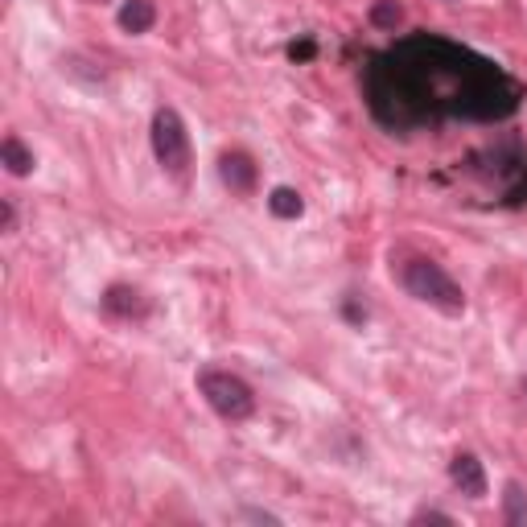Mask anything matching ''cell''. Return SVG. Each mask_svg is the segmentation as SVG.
<instances>
[{"mask_svg": "<svg viewBox=\"0 0 527 527\" xmlns=\"http://www.w3.org/2000/svg\"><path fill=\"white\" fill-rule=\"evenodd\" d=\"M0 165H5L13 178H25V173H33V153L21 145V136H5V140H0Z\"/></svg>", "mask_w": 527, "mask_h": 527, "instance_id": "9c48e42d", "label": "cell"}, {"mask_svg": "<svg viewBox=\"0 0 527 527\" xmlns=\"http://www.w3.org/2000/svg\"><path fill=\"white\" fill-rule=\"evenodd\" d=\"M523 392H527V375H523Z\"/></svg>", "mask_w": 527, "mask_h": 527, "instance_id": "2e32d148", "label": "cell"}, {"mask_svg": "<svg viewBox=\"0 0 527 527\" xmlns=\"http://www.w3.org/2000/svg\"><path fill=\"white\" fill-rule=\"evenodd\" d=\"M289 54H293V58H309V54H313V42H301V46H293Z\"/></svg>", "mask_w": 527, "mask_h": 527, "instance_id": "9a60e30c", "label": "cell"}, {"mask_svg": "<svg viewBox=\"0 0 527 527\" xmlns=\"http://www.w3.org/2000/svg\"><path fill=\"white\" fill-rule=\"evenodd\" d=\"M425 519H433V523H449V515H441V511H416V523H425Z\"/></svg>", "mask_w": 527, "mask_h": 527, "instance_id": "5bb4252c", "label": "cell"}, {"mask_svg": "<svg viewBox=\"0 0 527 527\" xmlns=\"http://www.w3.org/2000/svg\"><path fill=\"white\" fill-rule=\"evenodd\" d=\"M198 392L223 420H248L256 412V392L231 371H219V367L198 371Z\"/></svg>", "mask_w": 527, "mask_h": 527, "instance_id": "3957f363", "label": "cell"}, {"mask_svg": "<svg viewBox=\"0 0 527 527\" xmlns=\"http://www.w3.org/2000/svg\"><path fill=\"white\" fill-rule=\"evenodd\" d=\"M268 210H272L276 219H301L305 202H301V194H297V190L276 186V190H272V198H268Z\"/></svg>", "mask_w": 527, "mask_h": 527, "instance_id": "30bf717a", "label": "cell"}, {"mask_svg": "<svg viewBox=\"0 0 527 527\" xmlns=\"http://www.w3.org/2000/svg\"><path fill=\"white\" fill-rule=\"evenodd\" d=\"M363 91L371 116L392 132L449 120H507L523 95L490 58L433 33H416L371 58Z\"/></svg>", "mask_w": 527, "mask_h": 527, "instance_id": "6da1fadb", "label": "cell"}, {"mask_svg": "<svg viewBox=\"0 0 527 527\" xmlns=\"http://www.w3.org/2000/svg\"><path fill=\"white\" fill-rule=\"evenodd\" d=\"M103 313H108V318H145L149 301L132 285H112L108 293H103Z\"/></svg>", "mask_w": 527, "mask_h": 527, "instance_id": "8992f818", "label": "cell"}, {"mask_svg": "<svg viewBox=\"0 0 527 527\" xmlns=\"http://www.w3.org/2000/svg\"><path fill=\"white\" fill-rule=\"evenodd\" d=\"M400 285H404V293H408L412 301H420V305H429V309L445 313V318H458V313H466V293H462V285H458V280H453L441 264H433V260H425V256H416V260H408V264L400 268Z\"/></svg>", "mask_w": 527, "mask_h": 527, "instance_id": "7a4b0ae2", "label": "cell"}, {"mask_svg": "<svg viewBox=\"0 0 527 527\" xmlns=\"http://www.w3.org/2000/svg\"><path fill=\"white\" fill-rule=\"evenodd\" d=\"M153 157L169 178L186 182V173H190V132H186L182 116L173 108H157V116H153Z\"/></svg>", "mask_w": 527, "mask_h": 527, "instance_id": "277c9868", "label": "cell"}, {"mask_svg": "<svg viewBox=\"0 0 527 527\" xmlns=\"http://www.w3.org/2000/svg\"><path fill=\"white\" fill-rule=\"evenodd\" d=\"M449 478H453V486H458L462 495H470V499H482V495H486V470H482V462L474 458V453H453Z\"/></svg>", "mask_w": 527, "mask_h": 527, "instance_id": "5b68a950", "label": "cell"}, {"mask_svg": "<svg viewBox=\"0 0 527 527\" xmlns=\"http://www.w3.org/2000/svg\"><path fill=\"white\" fill-rule=\"evenodd\" d=\"M219 178L235 190V194H248L256 186V165L248 153H223L219 157Z\"/></svg>", "mask_w": 527, "mask_h": 527, "instance_id": "52a82bcc", "label": "cell"}, {"mask_svg": "<svg viewBox=\"0 0 527 527\" xmlns=\"http://www.w3.org/2000/svg\"><path fill=\"white\" fill-rule=\"evenodd\" d=\"M13 219H17V215H13V206L5 202V206H0V227H5V231H13Z\"/></svg>", "mask_w": 527, "mask_h": 527, "instance_id": "4fadbf2b", "label": "cell"}, {"mask_svg": "<svg viewBox=\"0 0 527 527\" xmlns=\"http://www.w3.org/2000/svg\"><path fill=\"white\" fill-rule=\"evenodd\" d=\"M503 515L507 523H527V490L519 482H507L503 490Z\"/></svg>", "mask_w": 527, "mask_h": 527, "instance_id": "8fae6325", "label": "cell"}, {"mask_svg": "<svg viewBox=\"0 0 527 527\" xmlns=\"http://www.w3.org/2000/svg\"><path fill=\"white\" fill-rule=\"evenodd\" d=\"M116 21H120L124 33H149L153 21H157V9H153V0H124Z\"/></svg>", "mask_w": 527, "mask_h": 527, "instance_id": "ba28073f", "label": "cell"}, {"mask_svg": "<svg viewBox=\"0 0 527 527\" xmlns=\"http://www.w3.org/2000/svg\"><path fill=\"white\" fill-rule=\"evenodd\" d=\"M400 17H404V9L396 5V0H379V5L371 9V21H375L379 29H396V25H400Z\"/></svg>", "mask_w": 527, "mask_h": 527, "instance_id": "7c38bea8", "label": "cell"}]
</instances>
